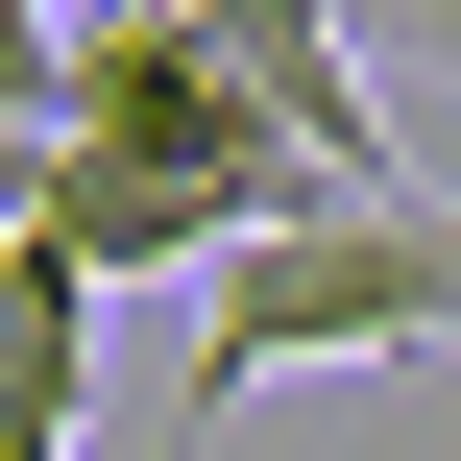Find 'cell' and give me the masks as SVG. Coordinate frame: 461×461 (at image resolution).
I'll list each match as a JSON object with an SVG mask.
<instances>
[{"instance_id":"6da1fadb","label":"cell","mask_w":461,"mask_h":461,"mask_svg":"<svg viewBox=\"0 0 461 461\" xmlns=\"http://www.w3.org/2000/svg\"><path fill=\"white\" fill-rule=\"evenodd\" d=\"M413 340H461V194H316V219H267V243L194 292L170 438H219L267 365H413Z\"/></svg>"},{"instance_id":"7a4b0ae2","label":"cell","mask_w":461,"mask_h":461,"mask_svg":"<svg viewBox=\"0 0 461 461\" xmlns=\"http://www.w3.org/2000/svg\"><path fill=\"white\" fill-rule=\"evenodd\" d=\"M0 243H49L73 292H122V267H243V219L219 194H146V170H73V146H0Z\"/></svg>"},{"instance_id":"3957f363","label":"cell","mask_w":461,"mask_h":461,"mask_svg":"<svg viewBox=\"0 0 461 461\" xmlns=\"http://www.w3.org/2000/svg\"><path fill=\"white\" fill-rule=\"evenodd\" d=\"M73 413H97V292L0 243V461H73Z\"/></svg>"},{"instance_id":"277c9868","label":"cell","mask_w":461,"mask_h":461,"mask_svg":"<svg viewBox=\"0 0 461 461\" xmlns=\"http://www.w3.org/2000/svg\"><path fill=\"white\" fill-rule=\"evenodd\" d=\"M49 97H73V24H49V0H0V146H49Z\"/></svg>"},{"instance_id":"5b68a950","label":"cell","mask_w":461,"mask_h":461,"mask_svg":"<svg viewBox=\"0 0 461 461\" xmlns=\"http://www.w3.org/2000/svg\"><path fill=\"white\" fill-rule=\"evenodd\" d=\"M340 49H389V73H461V0H316Z\"/></svg>"}]
</instances>
